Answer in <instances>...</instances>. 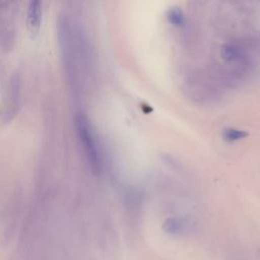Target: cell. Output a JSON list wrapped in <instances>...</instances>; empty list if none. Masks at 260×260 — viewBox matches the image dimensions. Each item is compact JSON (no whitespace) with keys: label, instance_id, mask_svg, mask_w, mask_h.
<instances>
[{"label":"cell","instance_id":"1","mask_svg":"<svg viewBox=\"0 0 260 260\" xmlns=\"http://www.w3.org/2000/svg\"><path fill=\"white\" fill-rule=\"evenodd\" d=\"M76 127L90 169L94 174H99L102 170V160L90 124L84 117L79 116L76 119Z\"/></svg>","mask_w":260,"mask_h":260},{"label":"cell","instance_id":"2","mask_svg":"<svg viewBox=\"0 0 260 260\" xmlns=\"http://www.w3.org/2000/svg\"><path fill=\"white\" fill-rule=\"evenodd\" d=\"M42 19V8L39 1H31L27 10V23L31 32L37 34L40 29Z\"/></svg>","mask_w":260,"mask_h":260},{"label":"cell","instance_id":"3","mask_svg":"<svg viewBox=\"0 0 260 260\" xmlns=\"http://www.w3.org/2000/svg\"><path fill=\"white\" fill-rule=\"evenodd\" d=\"M246 136H248V133L246 131L240 130V129H236V128H225L222 131L223 139L225 141H229V142L243 139Z\"/></svg>","mask_w":260,"mask_h":260},{"label":"cell","instance_id":"4","mask_svg":"<svg viewBox=\"0 0 260 260\" xmlns=\"http://www.w3.org/2000/svg\"><path fill=\"white\" fill-rule=\"evenodd\" d=\"M182 224L179 219L175 217L167 218L162 223V230L168 234H177L181 231Z\"/></svg>","mask_w":260,"mask_h":260},{"label":"cell","instance_id":"5","mask_svg":"<svg viewBox=\"0 0 260 260\" xmlns=\"http://www.w3.org/2000/svg\"><path fill=\"white\" fill-rule=\"evenodd\" d=\"M169 21L174 25H181L184 22V14L179 8H172L167 15Z\"/></svg>","mask_w":260,"mask_h":260},{"label":"cell","instance_id":"6","mask_svg":"<svg viewBox=\"0 0 260 260\" xmlns=\"http://www.w3.org/2000/svg\"><path fill=\"white\" fill-rule=\"evenodd\" d=\"M240 52H239V49L235 46H232V45H229L226 47L223 48V51H222V55L225 59L228 60H235L238 58Z\"/></svg>","mask_w":260,"mask_h":260}]
</instances>
